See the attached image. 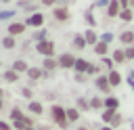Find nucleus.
<instances>
[{
    "label": "nucleus",
    "instance_id": "9",
    "mask_svg": "<svg viewBox=\"0 0 134 130\" xmlns=\"http://www.w3.org/2000/svg\"><path fill=\"white\" fill-rule=\"evenodd\" d=\"M107 78H109V82H111V86H113V88L121 84V75H119L117 71H109V75H107Z\"/></svg>",
    "mask_w": 134,
    "mask_h": 130
},
{
    "label": "nucleus",
    "instance_id": "37",
    "mask_svg": "<svg viewBox=\"0 0 134 130\" xmlns=\"http://www.w3.org/2000/svg\"><path fill=\"white\" fill-rule=\"evenodd\" d=\"M128 82H134V71H130V75H128Z\"/></svg>",
    "mask_w": 134,
    "mask_h": 130
},
{
    "label": "nucleus",
    "instance_id": "22",
    "mask_svg": "<svg viewBox=\"0 0 134 130\" xmlns=\"http://www.w3.org/2000/svg\"><path fill=\"white\" fill-rule=\"evenodd\" d=\"M57 65H59V63H57V61H52V59H50V57H48V59H46V61H44V69H50V71H52V69H54V67H57Z\"/></svg>",
    "mask_w": 134,
    "mask_h": 130
},
{
    "label": "nucleus",
    "instance_id": "38",
    "mask_svg": "<svg viewBox=\"0 0 134 130\" xmlns=\"http://www.w3.org/2000/svg\"><path fill=\"white\" fill-rule=\"evenodd\" d=\"M119 2H121V6H130V4H128L130 0H119Z\"/></svg>",
    "mask_w": 134,
    "mask_h": 130
},
{
    "label": "nucleus",
    "instance_id": "23",
    "mask_svg": "<svg viewBox=\"0 0 134 130\" xmlns=\"http://www.w3.org/2000/svg\"><path fill=\"white\" fill-rule=\"evenodd\" d=\"M4 80H6V82H15V80H17V71H15V69L6 71V73H4Z\"/></svg>",
    "mask_w": 134,
    "mask_h": 130
},
{
    "label": "nucleus",
    "instance_id": "35",
    "mask_svg": "<svg viewBox=\"0 0 134 130\" xmlns=\"http://www.w3.org/2000/svg\"><path fill=\"white\" fill-rule=\"evenodd\" d=\"M96 4H98V6H107V4H109V0H98Z\"/></svg>",
    "mask_w": 134,
    "mask_h": 130
},
{
    "label": "nucleus",
    "instance_id": "6",
    "mask_svg": "<svg viewBox=\"0 0 134 130\" xmlns=\"http://www.w3.org/2000/svg\"><path fill=\"white\" fill-rule=\"evenodd\" d=\"M96 88H100L103 92H109V90H111L113 86H111L109 78H103V75H100V78H96Z\"/></svg>",
    "mask_w": 134,
    "mask_h": 130
},
{
    "label": "nucleus",
    "instance_id": "20",
    "mask_svg": "<svg viewBox=\"0 0 134 130\" xmlns=\"http://www.w3.org/2000/svg\"><path fill=\"white\" fill-rule=\"evenodd\" d=\"M2 46H4V48H13V46H15V38H13V36H6V38L2 40Z\"/></svg>",
    "mask_w": 134,
    "mask_h": 130
},
{
    "label": "nucleus",
    "instance_id": "45",
    "mask_svg": "<svg viewBox=\"0 0 134 130\" xmlns=\"http://www.w3.org/2000/svg\"><path fill=\"white\" fill-rule=\"evenodd\" d=\"M130 2H132V4H134V0H130Z\"/></svg>",
    "mask_w": 134,
    "mask_h": 130
},
{
    "label": "nucleus",
    "instance_id": "18",
    "mask_svg": "<svg viewBox=\"0 0 134 130\" xmlns=\"http://www.w3.org/2000/svg\"><path fill=\"white\" fill-rule=\"evenodd\" d=\"M115 115H117V113H115V109H107V111L103 113V120H105V122H113V120H115Z\"/></svg>",
    "mask_w": 134,
    "mask_h": 130
},
{
    "label": "nucleus",
    "instance_id": "5",
    "mask_svg": "<svg viewBox=\"0 0 134 130\" xmlns=\"http://www.w3.org/2000/svg\"><path fill=\"white\" fill-rule=\"evenodd\" d=\"M119 6H121V2H117V0H111L109 2V8H107V15L109 17H119Z\"/></svg>",
    "mask_w": 134,
    "mask_h": 130
},
{
    "label": "nucleus",
    "instance_id": "44",
    "mask_svg": "<svg viewBox=\"0 0 134 130\" xmlns=\"http://www.w3.org/2000/svg\"><path fill=\"white\" fill-rule=\"evenodd\" d=\"M2 2H10V0H2Z\"/></svg>",
    "mask_w": 134,
    "mask_h": 130
},
{
    "label": "nucleus",
    "instance_id": "41",
    "mask_svg": "<svg viewBox=\"0 0 134 130\" xmlns=\"http://www.w3.org/2000/svg\"><path fill=\"white\" fill-rule=\"evenodd\" d=\"M0 107H2V94H0Z\"/></svg>",
    "mask_w": 134,
    "mask_h": 130
},
{
    "label": "nucleus",
    "instance_id": "25",
    "mask_svg": "<svg viewBox=\"0 0 134 130\" xmlns=\"http://www.w3.org/2000/svg\"><path fill=\"white\" fill-rule=\"evenodd\" d=\"M10 117H13V120H15V122H17V120H23V115H21V111H19V109H17V107H15V109H13V111H10Z\"/></svg>",
    "mask_w": 134,
    "mask_h": 130
},
{
    "label": "nucleus",
    "instance_id": "8",
    "mask_svg": "<svg viewBox=\"0 0 134 130\" xmlns=\"http://www.w3.org/2000/svg\"><path fill=\"white\" fill-rule=\"evenodd\" d=\"M23 29H25V23H10V25H8V34H10V36L21 34Z\"/></svg>",
    "mask_w": 134,
    "mask_h": 130
},
{
    "label": "nucleus",
    "instance_id": "13",
    "mask_svg": "<svg viewBox=\"0 0 134 130\" xmlns=\"http://www.w3.org/2000/svg\"><path fill=\"white\" fill-rule=\"evenodd\" d=\"M119 40H121L124 44H132V42H134V31H124Z\"/></svg>",
    "mask_w": 134,
    "mask_h": 130
},
{
    "label": "nucleus",
    "instance_id": "10",
    "mask_svg": "<svg viewBox=\"0 0 134 130\" xmlns=\"http://www.w3.org/2000/svg\"><path fill=\"white\" fill-rule=\"evenodd\" d=\"M105 107H107V109H115V111H117L119 101H117L115 96H107V99H105Z\"/></svg>",
    "mask_w": 134,
    "mask_h": 130
},
{
    "label": "nucleus",
    "instance_id": "28",
    "mask_svg": "<svg viewBox=\"0 0 134 130\" xmlns=\"http://www.w3.org/2000/svg\"><path fill=\"white\" fill-rule=\"evenodd\" d=\"M126 59H134V46L126 48Z\"/></svg>",
    "mask_w": 134,
    "mask_h": 130
},
{
    "label": "nucleus",
    "instance_id": "34",
    "mask_svg": "<svg viewBox=\"0 0 134 130\" xmlns=\"http://www.w3.org/2000/svg\"><path fill=\"white\" fill-rule=\"evenodd\" d=\"M0 130H10V126H8V124H4V122H0Z\"/></svg>",
    "mask_w": 134,
    "mask_h": 130
},
{
    "label": "nucleus",
    "instance_id": "24",
    "mask_svg": "<svg viewBox=\"0 0 134 130\" xmlns=\"http://www.w3.org/2000/svg\"><path fill=\"white\" fill-rule=\"evenodd\" d=\"M103 105H105V101H100V99H92V101H90V107H92V109H100Z\"/></svg>",
    "mask_w": 134,
    "mask_h": 130
},
{
    "label": "nucleus",
    "instance_id": "2",
    "mask_svg": "<svg viewBox=\"0 0 134 130\" xmlns=\"http://www.w3.org/2000/svg\"><path fill=\"white\" fill-rule=\"evenodd\" d=\"M36 50H38L40 55H44V57H52V52H54V44H52L50 40H42V42H38Z\"/></svg>",
    "mask_w": 134,
    "mask_h": 130
},
{
    "label": "nucleus",
    "instance_id": "15",
    "mask_svg": "<svg viewBox=\"0 0 134 130\" xmlns=\"http://www.w3.org/2000/svg\"><path fill=\"white\" fill-rule=\"evenodd\" d=\"M113 61L115 63H124L126 61V50H115L113 52Z\"/></svg>",
    "mask_w": 134,
    "mask_h": 130
},
{
    "label": "nucleus",
    "instance_id": "32",
    "mask_svg": "<svg viewBox=\"0 0 134 130\" xmlns=\"http://www.w3.org/2000/svg\"><path fill=\"white\" fill-rule=\"evenodd\" d=\"M119 122H121V117H119V115H115V120H113L111 124H113V126H119Z\"/></svg>",
    "mask_w": 134,
    "mask_h": 130
},
{
    "label": "nucleus",
    "instance_id": "27",
    "mask_svg": "<svg viewBox=\"0 0 134 130\" xmlns=\"http://www.w3.org/2000/svg\"><path fill=\"white\" fill-rule=\"evenodd\" d=\"M111 40H113V36H111V34H103V36H100V42H107V44H109Z\"/></svg>",
    "mask_w": 134,
    "mask_h": 130
},
{
    "label": "nucleus",
    "instance_id": "39",
    "mask_svg": "<svg viewBox=\"0 0 134 130\" xmlns=\"http://www.w3.org/2000/svg\"><path fill=\"white\" fill-rule=\"evenodd\" d=\"M100 130H113V128H109V126H103V128H100Z\"/></svg>",
    "mask_w": 134,
    "mask_h": 130
},
{
    "label": "nucleus",
    "instance_id": "26",
    "mask_svg": "<svg viewBox=\"0 0 134 130\" xmlns=\"http://www.w3.org/2000/svg\"><path fill=\"white\" fill-rule=\"evenodd\" d=\"M119 19H124V21H130V19H132V13H130V10H121V13H119Z\"/></svg>",
    "mask_w": 134,
    "mask_h": 130
},
{
    "label": "nucleus",
    "instance_id": "12",
    "mask_svg": "<svg viewBox=\"0 0 134 130\" xmlns=\"http://www.w3.org/2000/svg\"><path fill=\"white\" fill-rule=\"evenodd\" d=\"M94 50H96V55H100V57L107 55V50H109V48H107V42H98V44H94Z\"/></svg>",
    "mask_w": 134,
    "mask_h": 130
},
{
    "label": "nucleus",
    "instance_id": "21",
    "mask_svg": "<svg viewBox=\"0 0 134 130\" xmlns=\"http://www.w3.org/2000/svg\"><path fill=\"white\" fill-rule=\"evenodd\" d=\"M73 44H75V48H84V46H86V44H88V42H86V38H84V36H77V38H75V42H73Z\"/></svg>",
    "mask_w": 134,
    "mask_h": 130
},
{
    "label": "nucleus",
    "instance_id": "19",
    "mask_svg": "<svg viewBox=\"0 0 134 130\" xmlns=\"http://www.w3.org/2000/svg\"><path fill=\"white\" fill-rule=\"evenodd\" d=\"M27 75H29V78H34V80H38V78L42 75V69H38V67H29Z\"/></svg>",
    "mask_w": 134,
    "mask_h": 130
},
{
    "label": "nucleus",
    "instance_id": "11",
    "mask_svg": "<svg viewBox=\"0 0 134 130\" xmlns=\"http://www.w3.org/2000/svg\"><path fill=\"white\" fill-rule=\"evenodd\" d=\"M13 69L19 73V71H29V67H27V63L25 61H15L13 63Z\"/></svg>",
    "mask_w": 134,
    "mask_h": 130
},
{
    "label": "nucleus",
    "instance_id": "30",
    "mask_svg": "<svg viewBox=\"0 0 134 130\" xmlns=\"http://www.w3.org/2000/svg\"><path fill=\"white\" fill-rule=\"evenodd\" d=\"M77 103H80V107H82V109H88V107H90V105H88V103H86V101H82V99H80V101H77Z\"/></svg>",
    "mask_w": 134,
    "mask_h": 130
},
{
    "label": "nucleus",
    "instance_id": "43",
    "mask_svg": "<svg viewBox=\"0 0 134 130\" xmlns=\"http://www.w3.org/2000/svg\"><path fill=\"white\" fill-rule=\"evenodd\" d=\"M77 130H88V128H77Z\"/></svg>",
    "mask_w": 134,
    "mask_h": 130
},
{
    "label": "nucleus",
    "instance_id": "33",
    "mask_svg": "<svg viewBox=\"0 0 134 130\" xmlns=\"http://www.w3.org/2000/svg\"><path fill=\"white\" fill-rule=\"evenodd\" d=\"M6 17H13V13L8 10V13H0V19H6Z\"/></svg>",
    "mask_w": 134,
    "mask_h": 130
},
{
    "label": "nucleus",
    "instance_id": "36",
    "mask_svg": "<svg viewBox=\"0 0 134 130\" xmlns=\"http://www.w3.org/2000/svg\"><path fill=\"white\" fill-rule=\"evenodd\" d=\"M42 4H46V6H50V4H54V0H42Z\"/></svg>",
    "mask_w": 134,
    "mask_h": 130
},
{
    "label": "nucleus",
    "instance_id": "1",
    "mask_svg": "<svg viewBox=\"0 0 134 130\" xmlns=\"http://www.w3.org/2000/svg\"><path fill=\"white\" fill-rule=\"evenodd\" d=\"M52 120L61 126V128H67V109H63V107H59V105H54L52 107Z\"/></svg>",
    "mask_w": 134,
    "mask_h": 130
},
{
    "label": "nucleus",
    "instance_id": "14",
    "mask_svg": "<svg viewBox=\"0 0 134 130\" xmlns=\"http://www.w3.org/2000/svg\"><path fill=\"white\" fill-rule=\"evenodd\" d=\"M84 38H86V42H88V44H98V42H96V34H94L92 29H88V31L84 34Z\"/></svg>",
    "mask_w": 134,
    "mask_h": 130
},
{
    "label": "nucleus",
    "instance_id": "40",
    "mask_svg": "<svg viewBox=\"0 0 134 130\" xmlns=\"http://www.w3.org/2000/svg\"><path fill=\"white\" fill-rule=\"evenodd\" d=\"M25 130H34V128H31V126H27V128H25Z\"/></svg>",
    "mask_w": 134,
    "mask_h": 130
},
{
    "label": "nucleus",
    "instance_id": "7",
    "mask_svg": "<svg viewBox=\"0 0 134 130\" xmlns=\"http://www.w3.org/2000/svg\"><path fill=\"white\" fill-rule=\"evenodd\" d=\"M54 19H59V21H69V10H67V8H54Z\"/></svg>",
    "mask_w": 134,
    "mask_h": 130
},
{
    "label": "nucleus",
    "instance_id": "29",
    "mask_svg": "<svg viewBox=\"0 0 134 130\" xmlns=\"http://www.w3.org/2000/svg\"><path fill=\"white\" fill-rule=\"evenodd\" d=\"M21 92H23V96H27V99H29V96H31V90H29V88H23V90H21Z\"/></svg>",
    "mask_w": 134,
    "mask_h": 130
},
{
    "label": "nucleus",
    "instance_id": "4",
    "mask_svg": "<svg viewBox=\"0 0 134 130\" xmlns=\"http://www.w3.org/2000/svg\"><path fill=\"white\" fill-rule=\"evenodd\" d=\"M42 23H44V17H42L40 13L29 15V17H27V21H25V25H29V27H40Z\"/></svg>",
    "mask_w": 134,
    "mask_h": 130
},
{
    "label": "nucleus",
    "instance_id": "42",
    "mask_svg": "<svg viewBox=\"0 0 134 130\" xmlns=\"http://www.w3.org/2000/svg\"><path fill=\"white\" fill-rule=\"evenodd\" d=\"M130 86H132V88H134V82H130Z\"/></svg>",
    "mask_w": 134,
    "mask_h": 130
},
{
    "label": "nucleus",
    "instance_id": "17",
    "mask_svg": "<svg viewBox=\"0 0 134 130\" xmlns=\"http://www.w3.org/2000/svg\"><path fill=\"white\" fill-rule=\"evenodd\" d=\"M67 120L69 122H77L80 120V111L77 109H67Z\"/></svg>",
    "mask_w": 134,
    "mask_h": 130
},
{
    "label": "nucleus",
    "instance_id": "3",
    "mask_svg": "<svg viewBox=\"0 0 134 130\" xmlns=\"http://www.w3.org/2000/svg\"><path fill=\"white\" fill-rule=\"evenodd\" d=\"M75 57L73 55H69V52H65V55H61L59 57V67H75Z\"/></svg>",
    "mask_w": 134,
    "mask_h": 130
},
{
    "label": "nucleus",
    "instance_id": "16",
    "mask_svg": "<svg viewBox=\"0 0 134 130\" xmlns=\"http://www.w3.org/2000/svg\"><path fill=\"white\" fill-rule=\"evenodd\" d=\"M29 111L36 113V115H40V113H42V105H40L38 101H31V103H29Z\"/></svg>",
    "mask_w": 134,
    "mask_h": 130
},
{
    "label": "nucleus",
    "instance_id": "31",
    "mask_svg": "<svg viewBox=\"0 0 134 130\" xmlns=\"http://www.w3.org/2000/svg\"><path fill=\"white\" fill-rule=\"evenodd\" d=\"M86 19H88V23H90V25H94V23H96V21H94V19H92V15H90V13H88V15H86Z\"/></svg>",
    "mask_w": 134,
    "mask_h": 130
}]
</instances>
